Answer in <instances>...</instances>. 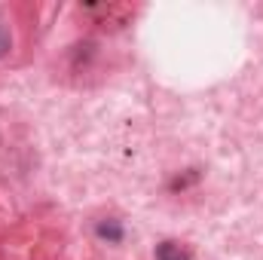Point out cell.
Wrapping results in <instances>:
<instances>
[{"label": "cell", "mask_w": 263, "mask_h": 260, "mask_svg": "<svg viewBox=\"0 0 263 260\" xmlns=\"http://www.w3.org/2000/svg\"><path fill=\"white\" fill-rule=\"evenodd\" d=\"M156 260H190V251L181 242H159L156 245Z\"/></svg>", "instance_id": "1"}, {"label": "cell", "mask_w": 263, "mask_h": 260, "mask_svg": "<svg viewBox=\"0 0 263 260\" xmlns=\"http://www.w3.org/2000/svg\"><path fill=\"white\" fill-rule=\"evenodd\" d=\"M95 233H98L101 239H107V242H120V239H123V227H120L117 220H101V224L95 227Z\"/></svg>", "instance_id": "2"}, {"label": "cell", "mask_w": 263, "mask_h": 260, "mask_svg": "<svg viewBox=\"0 0 263 260\" xmlns=\"http://www.w3.org/2000/svg\"><path fill=\"white\" fill-rule=\"evenodd\" d=\"M12 49V34H9V28H6V22L0 18V59L6 55Z\"/></svg>", "instance_id": "3"}]
</instances>
